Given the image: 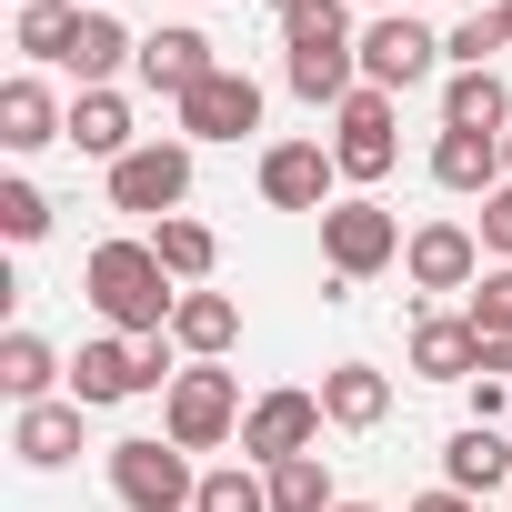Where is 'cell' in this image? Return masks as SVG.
Masks as SVG:
<instances>
[{"mask_svg":"<svg viewBox=\"0 0 512 512\" xmlns=\"http://www.w3.org/2000/svg\"><path fill=\"white\" fill-rule=\"evenodd\" d=\"M282 81L322 111H342L362 91V31H352V0H302V11H282Z\"/></svg>","mask_w":512,"mask_h":512,"instance_id":"obj_1","label":"cell"},{"mask_svg":"<svg viewBox=\"0 0 512 512\" xmlns=\"http://www.w3.org/2000/svg\"><path fill=\"white\" fill-rule=\"evenodd\" d=\"M81 292H91V312H101L111 332H131V342L171 332V312H181V292H171V272H161L151 241H101L91 262H81Z\"/></svg>","mask_w":512,"mask_h":512,"instance_id":"obj_2","label":"cell"},{"mask_svg":"<svg viewBox=\"0 0 512 512\" xmlns=\"http://www.w3.org/2000/svg\"><path fill=\"white\" fill-rule=\"evenodd\" d=\"M171 332H151V342H131V332H101V342H81V362H71V402L81 412H101V402H131V392H171L181 372H171Z\"/></svg>","mask_w":512,"mask_h":512,"instance_id":"obj_3","label":"cell"},{"mask_svg":"<svg viewBox=\"0 0 512 512\" xmlns=\"http://www.w3.org/2000/svg\"><path fill=\"white\" fill-rule=\"evenodd\" d=\"M161 442H181V452L241 442V382H231L221 362H191V372L161 392Z\"/></svg>","mask_w":512,"mask_h":512,"instance_id":"obj_4","label":"cell"},{"mask_svg":"<svg viewBox=\"0 0 512 512\" xmlns=\"http://www.w3.org/2000/svg\"><path fill=\"white\" fill-rule=\"evenodd\" d=\"M111 492H121V512H191L201 502V472H191L181 442L131 432V442H111Z\"/></svg>","mask_w":512,"mask_h":512,"instance_id":"obj_5","label":"cell"},{"mask_svg":"<svg viewBox=\"0 0 512 512\" xmlns=\"http://www.w3.org/2000/svg\"><path fill=\"white\" fill-rule=\"evenodd\" d=\"M322 262H332L342 282L392 272V262H402V221H392L382 201H332V211H322Z\"/></svg>","mask_w":512,"mask_h":512,"instance_id":"obj_6","label":"cell"},{"mask_svg":"<svg viewBox=\"0 0 512 512\" xmlns=\"http://www.w3.org/2000/svg\"><path fill=\"white\" fill-rule=\"evenodd\" d=\"M181 201H191V141H141L131 161H111V211L171 221Z\"/></svg>","mask_w":512,"mask_h":512,"instance_id":"obj_7","label":"cell"},{"mask_svg":"<svg viewBox=\"0 0 512 512\" xmlns=\"http://www.w3.org/2000/svg\"><path fill=\"white\" fill-rule=\"evenodd\" d=\"M322 442V392H262L241 412V462H292V452H312Z\"/></svg>","mask_w":512,"mask_h":512,"instance_id":"obj_8","label":"cell"},{"mask_svg":"<svg viewBox=\"0 0 512 512\" xmlns=\"http://www.w3.org/2000/svg\"><path fill=\"white\" fill-rule=\"evenodd\" d=\"M392 151H402V141H392V91L362 81V91L332 111V161H342V181H382Z\"/></svg>","mask_w":512,"mask_h":512,"instance_id":"obj_9","label":"cell"},{"mask_svg":"<svg viewBox=\"0 0 512 512\" xmlns=\"http://www.w3.org/2000/svg\"><path fill=\"white\" fill-rule=\"evenodd\" d=\"M181 111V141H241V131H262V81H251V71H211L191 101H171Z\"/></svg>","mask_w":512,"mask_h":512,"instance_id":"obj_10","label":"cell"},{"mask_svg":"<svg viewBox=\"0 0 512 512\" xmlns=\"http://www.w3.org/2000/svg\"><path fill=\"white\" fill-rule=\"evenodd\" d=\"M432 61H442V41H432L412 11H382V21L362 31V81H372V91H412V81H432Z\"/></svg>","mask_w":512,"mask_h":512,"instance_id":"obj_11","label":"cell"},{"mask_svg":"<svg viewBox=\"0 0 512 512\" xmlns=\"http://www.w3.org/2000/svg\"><path fill=\"white\" fill-rule=\"evenodd\" d=\"M402 272H412V292H472V282H482V231L422 221V231L402 241Z\"/></svg>","mask_w":512,"mask_h":512,"instance_id":"obj_12","label":"cell"},{"mask_svg":"<svg viewBox=\"0 0 512 512\" xmlns=\"http://www.w3.org/2000/svg\"><path fill=\"white\" fill-rule=\"evenodd\" d=\"M332 181H342V161L322 141H272L262 151V201L272 211H332Z\"/></svg>","mask_w":512,"mask_h":512,"instance_id":"obj_13","label":"cell"},{"mask_svg":"<svg viewBox=\"0 0 512 512\" xmlns=\"http://www.w3.org/2000/svg\"><path fill=\"white\" fill-rule=\"evenodd\" d=\"M131 71H141L161 101H191V91H201L221 61H211V41H201L191 21H161V31H141V61H131Z\"/></svg>","mask_w":512,"mask_h":512,"instance_id":"obj_14","label":"cell"},{"mask_svg":"<svg viewBox=\"0 0 512 512\" xmlns=\"http://www.w3.org/2000/svg\"><path fill=\"white\" fill-rule=\"evenodd\" d=\"M322 422H332V432H382V422H392V372L332 362V372H322Z\"/></svg>","mask_w":512,"mask_h":512,"instance_id":"obj_15","label":"cell"},{"mask_svg":"<svg viewBox=\"0 0 512 512\" xmlns=\"http://www.w3.org/2000/svg\"><path fill=\"white\" fill-rule=\"evenodd\" d=\"M412 372L422 382H482V332L452 322V312H422L412 322Z\"/></svg>","mask_w":512,"mask_h":512,"instance_id":"obj_16","label":"cell"},{"mask_svg":"<svg viewBox=\"0 0 512 512\" xmlns=\"http://www.w3.org/2000/svg\"><path fill=\"white\" fill-rule=\"evenodd\" d=\"M432 181H442V191H482V201H492V191L512 181V161H502V141H492V131H442V141H432Z\"/></svg>","mask_w":512,"mask_h":512,"instance_id":"obj_17","label":"cell"},{"mask_svg":"<svg viewBox=\"0 0 512 512\" xmlns=\"http://www.w3.org/2000/svg\"><path fill=\"white\" fill-rule=\"evenodd\" d=\"M11 452L31 462V472H61V462H81V402L61 392V402H31L21 422H11Z\"/></svg>","mask_w":512,"mask_h":512,"instance_id":"obj_18","label":"cell"},{"mask_svg":"<svg viewBox=\"0 0 512 512\" xmlns=\"http://www.w3.org/2000/svg\"><path fill=\"white\" fill-rule=\"evenodd\" d=\"M0 141L11 151H51V141H71V111L21 71V81H0Z\"/></svg>","mask_w":512,"mask_h":512,"instance_id":"obj_19","label":"cell"},{"mask_svg":"<svg viewBox=\"0 0 512 512\" xmlns=\"http://www.w3.org/2000/svg\"><path fill=\"white\" fill-rule=\"evenodd\" d=\"M442 482H452V492H472V502H482V492H492V482H512V442H502V432H492V422H462V432H452V442H442Z\"/></svg>","mask_w":512,"mask_h":512,"instance_id":"obj_20","label":"cell"},{"mask_svg":"<svg viewBox=\"0 0 512 512\" xmlns=\"http://www.w3.org/2000/svg\"><path fill=\"white\" fill-rule=\"evenodd\" d=\"M171 342H181L191 362H221V352L241 342V302H231V292H181V312H171Z\"/></svg>","mask_w":512,"mask_h":512,"instance_id":"obj_21","label":"cell"},{"mask_svg":"<svg viewBox=\"0 0 512 512\" xmlns=\"http://www.w3.org/2000/svg\"><path fill=\"white\" fill-rule=\"evenodd\" d=\"M442 131H512V91H502V71H452L442 81Z\"/></svg>","mask_w":512,"mask_h":512,"instance_id":"obj_22","label":"cell"},{"mask_svg":"<svg viewBox=\"0 0 512 512\" xmlns=\"http://www.w3.org/2000/svg\"><path fill=\"white\" fill-rule=\"evenodd\" d=\"M51 382H61V352H51L41 332H0V392L31 412V402H61Z\"/></svg>","mask_w":512,"mask_h":512,"instance_id":"obj_23","label":"cell"},{"mask_svg":"<svg viewBox=\"0 0 512 512\" xmlns=\"http://www.w3.org/2000/svg\"><path fill=\"white\" fill-rule=\"evenodd\" d=\"M71 141H81L91 161H131V151H141V141H131V101H121V91H81V101H71Z\"/></svg>","mask_w":512,"mask_h":512,"instance_id":"obj_24","label":"cell"},{"mask_svg":"<svg viewBox=\"0 0 512 512\" xmlns=\"http://www.w3.org/2000/svg\"><path fill=\"white\" fill-rule=\"evenodd\" d=\"M21 51L51 61V71H71V51H81V11H71V0H21Z\"/></svg>","mask_w":512,"mask_h":512,"instance_id":"obj_25","label":"cell"},{"mask_svg":"<svg viewBox=\"0 0 512 512\" xmlns=\"http://www.w3.org/2000/svg\"><path fill=\"white\" fill-rule=\"evenodd\" d=\"M121 61H141V41L111 21V11H81V51H71V71H81V91H101Z\"/></svg>","mask_w":512,"mask_h":512,"instance_id":"obj_26","label":"cell"},{"mask_svg":"<svg viewBox=\"0 0 512 512\" xmlns=\"http://www.w3.org/2000/svg\"><path fill=\"white\" fill-rule=\"evenodd\" d=\"M151 251H161V272H171V282H191V292H201V282H211V262H221V241H211L201 221H181V211L151 231Z\"/></svg>","mask_w":512,"mask_h":512,"instance_id":"obj_27","label":"cell"},{"mask_svg":"<svg viewBox=\"0 0 512 512\" xmlns=\"http://www.w3.org/2000/svg\"><path fill=\"white\" fill-rule=\"evenodd\" d=\"M272 512H342V492H332L322 452H292V462H272Z\"/></svg>","mask_w":512,"mask_h":512,"instance_id":"obj_28","label":"cell"},{"mask_svg":"<svg viewBox=\"0 0 512 512\" xmlns=\"http://www.w3.org/2000/svg\"><path fill=\"white\" fill-rule=\"evenodd\" d=\"M191 512H272V472L221 462V472H201V502H191Z\"/></svg>","mask_w":512,"mask_h":512,"instance_id":"obj_29","label":"cell"},{"mask_svg":"<svg viewBox=\"0 0 512 512\" xmlns=\"http://www.w3.org/2000/svg\"><path fill=\"white\" fill-rule=\"evenodd\" d=\"M502 41H512V21H502V11H472V21H452V41H442V51H452L462 71H492V51H502Z\"/></svg>","mask_w":512,"mask_h":512,"instance_id":"obj_30","label":"cell"},{"mask_svg":"<svg viewBox=\"0 0 512 512\" xmlns=\"http://www.w3.org/2000/svg\"><path fill=\"white\" fill-rule=\"evenodd\" d=\"M0 231H11V241H41V231H51V191H41V181H0Z\"/></svg>","mask_w":512,"mask_h":512,"instance_id":"obj_31","label":"cell"},{"mask_svg":"<svg viewBox=\"0 0 512 512\" xmlns=\"http://www.w3.org/2000/svg\"><path fill=\"white\" fill-rule=\"evenodd\" d=\"M462 322H472V332H512V262L472 282V312H462Z\"/></svg>","mask_w":512,"mask_h":512,"instance_id":"obj_32","label":"cell"},{"mask_svg":"<svg viewBox=\"0 0 512 512\" xmlns=\"http://www.w3.org/2000/svg\"><path fill=\"white\" fill-rule=\"evenodd\" d=\"M482 251H502V262H512V181L482 201Z\"/></svg>","mask_w":512,"mask_h":512,"instance_id":"obj_33","label":"cell"},{"mask_svg":"<svg viewBox=\"0 0 512 512\" xmlns=\"http://www.w3.org/2000/svg\"><path fill=\"white\" fill-rule=\"evenodd\" d=\"M402 512H482V502H472V492H452V482H442V492H422V502H402Z\"/></svg>","mask_w":512,"mask_h":512,"instance_id":"obj_34","label":"cell"},{"mask_svg":"<svg viewBox=\"0 0 512 512\" xmlns=\"http://www.w3.org/2000/svg\"><path fill=\"white\" fill-rule=\"evenodd\" d=\"M352 11H372V21H382V11H402V0H352Z\"/></svg>","mask_w":512,"mask_h":512,"instance_id":"obj_35","label":"cell"},{"mask_svg":"<svg viewBox=\"0 0 512 512\" xmlns=\"http://www.w3.org/2000/svg\"><path fill=\"white\" fill-rule=\"evenodd\" d=\"M272 11H302V0H272Z\"/></svg>","mask_w":512,"mask_h":512,"instance_id":"obj_36","label":"cell"},{"mask_svg":"<svg viewBox=\"0 0 512 512\" xmlns=\"http://www.w3.org/2000/svg\"><path fill=\"white\" fill-rule=\"evenodd\" d=\"M502 161H512V131H502Z\"/></svg>","mask_w":512,"mask_h":512,"instance_id":"obj_37","label":"cell"},{"mask_svg":"<svg viewBox=\"0 0 512 512\" xmlns=\"http://www.w3.org/2000/svg\"><path fill=\"white\" fill-rule=\"evenodd\" d=\"M342 512H372V502H342Z\"/></svg>","mask_w":512,"mask_h":512,"instance_id":"obj_38","label":"cell"},{"mask_svg":"<svg viewBox=\"0 0 512 512\" xmlns=\"http://www.w3.org/2000/svg\"><path fill=\"white\" fill-rule=\"evenodd\" d=\"M502 21H512V0H502Z\"/></svg>","mask_w":512,"mask_h":512,"instance_id":"obj_39","label":"cell"}]
</instances>
